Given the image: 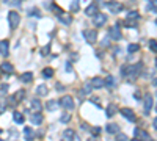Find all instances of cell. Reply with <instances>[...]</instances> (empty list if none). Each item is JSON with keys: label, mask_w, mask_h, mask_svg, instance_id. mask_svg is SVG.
Returning a JSON list of instances; mask_svg holds the SVG:
<instances>
[{"label": "cell", "mask_w": 157, "mask_h": 141, "mask_svg": "<svg viewBox=\"0 0 157 141\" xmlns=\"http://www.w3.org/2000/svg\"><path fill=\"white\" fill-rule=\"evenodd\" d=\"M20 80H22L24 83H30V82H33V74L32 72H24L22 75H20Z\"/></svg>", "instance_id": "obj_22"}, {"label": "cell", "mask_w": 157, "mask_h": 141, "mask_svg": "<svg viewBox=\"0 0 157 141\" xmlns=\"http://www.w3.org/2000/svg\"><path fill=\"white\" fill-rule=\"evenodd\" d=\"M58 20H60V22H63V24H66V25H69V24L72 22V17H71L68 13H63V11H61V13L58 14Z\"/></svg>", "instance_id": "obj_13"}, {"label": "cell", "mask_w": 157, "mask_h": 141, "mask_svg": "<svg viewBox=\"0 0 157 141\" xmlns=\"http://www.w3.org/2000/svg\"><path fill=\"white\" fill-rule=\"evenodd\" d=\"M119 132V125L118 124H107V133H118Z\"/></svg>", "instance_id": "obj_21"}, {"label": "cell", "mask_w": 157, "mask_h": 141, "mask_svg": "<svg viewBox=\"0 0 157 141\" xmlns=\"http://www.w3.org/2000/svg\"><path fill=\"white\" fill-rule=\"evenodd\" d=\"M83 36H85V39L90 42V44H93V42H96L98 33L94 32V30H85V32H83Z\"/></svg>", "instance_id": "obj_8"}, {"label": "cell", "mask_w": 157, "mask_h": 141, "mask_svg": "<svg viewBox=\"0 0 157 141\" xmlns=\"http://www.w3.org/2000/svg\"><path fill=\"white\" fill-rule=\"evenodd\" d=\"M141 70V63H137V64H124L121 68V75L127 77L129 80H135L138 77Z\"/></svg>", "instance_id": "obj_1"}, {"label": "cell", "mask_w": 157, "mask_h": 141, "mask_svg": "<svg viewBox=\"0 0 157 141\" xmlns=\"http://www.w3.org/2000/svg\"><path fill=\"white\" fill-rule=\"evenodd\" d=\"M134 135H135V140H151V135L141 129H135Z\"/></svg>", "instance_id": "obj_9"}, {"label": "cell", "mask_w": 157, "mask_h": 141, "mask_svg": "<svg viewBox=\"0 0 157 141\" xmlns=\"http://www.w3.org/2000/svg\"><path fill=\"white\" fill-rule=\"evenodd\" d=\"M60 121L61 122H69L71 121V115H69V113H63L61 118H60Z\"/></svg>", "instance_id": "obj_30"}, {"label": "cell", "mask_w": 157, "mask_h": 141, "mask_svg": "<svg viewBox=\"0 0 157 141\" xmlns=\"http://www.w3.org/2000/svg\"><path fill=\"white\" fill-rule=\"evenodd\" d=\"M0 133H2V129H0Z\"/></svg>", "instance_id": "obj_46"}, {"label": "cell", "mask_w": 157, "mask_h": 141, "mask_svg": "<svg viewBox=\"0 0 157 141\" xmlns=\"http://www.w3.org/2000/svg\"><path fill=\"white\" fill-rule=\"evenodd\" d=\"M119 113H121V115L127 119V121H132V122H134L135 119H137V118H135V113H134L131 108H127V107H126V108H121V110H119Z\"/></svg>", "instance_id": "obj_7"}, {"label": "cell", "mask_w": 157, "mask_h": 141, "mask_svg": "<svg viewBox=\"0 0 157 141\" xmlns=\"http://www.w3.org/2000/svg\"><path fill=\"white\" fill-rule=\"evenodd\" d=\"M49 50H50V44H47L46 47L41 49V53H43V55H47V53H49Z\"/></svg>", "instance_id": "obj_36"}, {"label": "cell", "mask_w": 157, "mask_h": 141, "mask_svg": "<svg viewBox=\"0 0 157 141\" xmlns=\"http://www.w3.org/2000/svg\"><path fill=\"white\" fill-rule=\"evenodd\" d=\"M104 86H115V79L112 75H107V80H104Z\"/></svg>", "instance_id": "obj_26"}, {"label": "cell", "mask_w": 157, "mask_h": 141, "mask_svg": "<svg viewBox=\"0 0 157 141\" xmlns=\"http://www.w3.org/2000/svg\"><path fill=\"white\" fill-rule=\"evenodd\" d=\"M127 19H129V20H132V19L137 20V19H140V14H138L137 11H131V13L127 14Z\"/></svg>", "instance_id": "obj_28"}, {"label": "cell", "mask_w": 157, "mask_h": 141, "mask_svg": "<svg viewBox=\"0 0 157 141\" xmlns=\"http://www.w3.org/2000/svg\"><path fill=\"white\" fill-rule=\"evenodd\" d=\"M155 68H157V58H155Z\"/></svg>", "instance_id": "obj_44"}, {"label": "cell", "mask_w": 157, "mask_h": 141, "mask_svg": "<svg viewBox=\"0 0 157 141\" xmlns=\"http://www.w3.org/2000/svg\"><path fill=\"white\" fill-rule=\"evenodd\" d=\"M93 17H94V27H104L107 24V14L104 13H96Z\"/></svg>", "instance_id": "obj_4"}, {"label": "cell", "mask_w": 157, "mask_h": 141, "mask_svg": "<svg viewBox=\"0 0 157 141\" xmlns=\"http://www.w3.org/2000/svg\"><path fill=\"white\" fill-rule=\"evenodd\" d=\"M0 93H2V94H6V93H8V85H6V83L0 85Z\"/></svg>", "instance_id": "obj_34"}, {"label": "cell", "mask_w": 157, "mask_h": 141, "mask_svg": "<svg viewBox=\"0 0 157 141\" xmlns=\"http://www.w3.org/2000/svg\"><path fill=\"white\" fill-rule=\"evenodd\" d=\"M154 127H155V129H157V118L154 119Z\"/></svg>", "instance_id": "obj_42"}, {"label": "cell", "mask_w": 157, "mask_h": 141, "mask_svg": "<svg viewBox=\"0 0 157 141\" xmlns=\"http://www.w3.org/2000/svg\"><path fill=\"white\" fill-rule=\"evenodd\" d=\"M152 83H154V85H155V86H157V79H154V80H152Z\"/></svg>", "instance_id": "obj_43"}, {"label": "cell", "mask_w": 157, "mask_h": 141, "mask_svg": "<svg viewBox=\"0 0 157 141\" xmlns=\"http://www.w3.org/2000/svg\"><path fill=\"white\" fill-rule=\"evenodd\" d=\"M152 6H154V8H157V0H152Z\"/></svg>", "instance_id": "obj_41"}, {"label": "cell", "mask_w": 157, "mask_h": 141, "mask_svg": "<svg viewBox=\"0 0 157 141\" xmlns=\"http://www.w3.org/2000/svg\"><path fill=\"white\" fill-rule=\"evenodd\" d=\"M30 108L33 111H41V110H43V104H41L38 99H33V100L30 102Z\"/></svg>", "instance_id": "obj_17"}, {"label": "cell", "mask_w": 157, "mask_h": 141, "mask_svg": "<svg viewBox=\"0 0 157 141\" xmlns=\"http://www.w3.org/2000/svg\"><path fill=\"white\" fill-rule=\"evenodd\" d=\"M107 8L110 10L112 14H118V13L122 10V5H121L119 2H115V0H112V2L107 3Z\"/></svg>", "instance_id": "obj_6"}, {"label": "cell", "mask_w": 157, "mask_h": 141, "mask_svg": "<svg viewBox=\"0 0 157 141\" xmlns=\"http://www.w3.org/2000/svg\"><path fill=\"white\" fill-rule=\"evenodd\" d=\"M43 77H44V79H52V77H53V69L52 68L43 69Z\"/></svg>", "instance_id": "obj_23"}, {"label": "cell", "mask_w": 157, "mask_h": 141, "mask_svg": "<svg viewBox=\"0 0 157 141\" xmlns=\"http://www.w3.org/2000/svg\"><path fill=\"white\" fill-rule=\"evenodd\" d=\"M60 105L66 111H71V110H74V99L71 96H63V97L60 99Z\"/></svg>", "instance_id": "obj_3"}, {"label": "cell", "mask_w": 157, "mask_h": 141, "mask_svg": "<svg viewBox=\"0 0 157 141\" xmlns=\"http://www.w3.org/2000/svg\"><path fill=\"white\" fill-rule=\"evenodd\" d=\"M36 93H38L39 96H46V94H47V86H46V85H39L38 89H36Z\"/></svg>", "instance_id": "obj_27"}, {"label": "cell", "mask_w": 157, "mask_h": 141, "mask_svg": "<svg viewBox=\"0 0 157 141\" xmlns=\"http://www.w3.org/2000/svg\"><path fill=\"white\" fill-rule=\"evenodd\" d=\"M63 138H65V140H76V141L79 140V136L76 135V132H74L72 129H66V130L63 132Z\"/></svg>", "instance_id": "obj_15"}, {"label": "cell", "mask_w": 157, "mask_h": 141, "mask_svg": "<svg viewBox=\"0 0 157 141\" xmlns=\"http://www.w3.org/2000/svg\"><path fill=\"white\" fill-rule=\"evenodd\" d=\"M90 83L93 85V88H102V86H104V80H102L101 77H94Z\"/></svg>", "instance_id": "obj_20"}, {"label": "cell", "mask_w": 157, "mask_h": 141, "mask_svg": "<svg viewBox=\"0 0 157 141\" xmlns=\"http://www.w3.org/2000/svg\"><path fill=\"white\" fill-rule=\"evenodd\" d=\"M43 115H41V113L39 111H35V113H33V115L30 116V121H32V124H35V125H39L41 122H43Z\"/></svg>", "instance_id": "obj_11"}, {"label": "cell", "mask_w": 157, "mask_h": 141, "mask_svg": "<svg viewBox=\"0 0 157 141\" xmlns=\"http://www.w3.org/2000/svg\"><path fill=\"white\" fill-rule=\"evenodd\" d=\"M29 16H30V17H32V16H35V17H41V14H39V10H36V8L30 10V11H29Z\"/></svg>", "instance_id": "obj_32"}, {"label": "cell", "mask_w": 157, "mask_h": 141, "mask_svg": "<svg viewBox=\"0 0 157 141\" xmlns=\"http://www.w3.org/2000/svg\"><path fill=\"white\" fill-rule=\"evenodd\" d=\"M151 107H152V96L151 94H146L145 96V115H148L149 111H151Z\"/></svg>", "instance_id": "obj_12"}, {"label": "cell", "mask_w": 157, "mask_h": 141, "mask_svg": "<svg viewBox=\"0 0 157 141\" xmlns=\"http://www.w3.org/2000/svg\"><path fill=\"white\" fill-rule=\"evenodd\" d=\"M0 69H2V72H5V74H13L14 72V68H13V64L8 63V61L2 63V64H0Z\"/></svg>", "instance_id": "obj_14"}, {"label": "cell", "mask_w": 157, "mask_h": 141, "mask_svg": "<svg viewBox=\"0 0 157 141\" xmlns=\"http://www.w3.org/2000/svg\"><path fill=\"white\" fill-rule=\"evenodd\" d=\"M8 22H10V27L13 28V30L19 27V24H20V16H19L17 11H10L8 13Z\"/></svg>", "instance_id": "obj_2"}, {"label": "cell", "mask_w": 157, "mask_h": 141, "mask_svg": "<svg viewBox=\"0 0 157 141\" xmlns=\"http://www.w3.org/2000/svg\"><path fill=\"white\" fill-rule=\"evenodd\" d=\"M24 135H25L27 140H32V136H33V130L30 129V127H25V129H24Z\"/></svg>", "instance_id": "obj_29"}, {"label": "cell", "mask_w": 157, "mask_h": 141, "mask_svg": "<svg viewBox=\"0 0 157 141\" xmlns=\"http://www.w3.org/2000/svg\"><path fill=\"white\" fill-rule=\"evenodd\" d=\"M10 50V42L8 41H0V55L2 56H8Z\"/></svg>", "instance_id": "obj_10"}, {"label": "cell", "mask_w": 157, "mask_h": 141, "mask_svg": "<svg viewBox=\"0 0 157 141\" xmlns=\"http://www.w3.org/2000/svg\"><path fill=\"white\" fill-rule=\"evenodd\" d=\"M6 108H8V104L3 102V100H0V115H3V113L6 111Z\"/></svg>", "instance_id": "obj_31"}, {"label": "cell", "mask_w": 157, "mask_h": 141, "mask_svg": "<svg viewBox=\"0 0 157 141\" xmlns=\"http://www.w3.org/2000/svg\"><path fill=\"white\" fill-rule=\"evenodd\" d=\"M116 111H118V107H116V104H108V107H107V116L108 118H112L116 115Z\"/></svg>", "instance_id": "obj_16"}, {"label": "cell", "mask_w": 157, "mask_h": 141, "mask_svg": "<svg viewBox=\"0 0 157 141\" xmlns=\"http://www.w3.org/2000/svg\"><path fill=\"white\" fill-rule=\"evenodd\" d=\"M72 66H71V63H66V70H71Z\"/></svg>", "instance_id": "obj_40"}, {"label": "cell", "mask_w": 157, "mask_h": 141, "mask_svg": "<svg viewBox=\"0 0 157 141\" xmlns=\"http://www.w3.org/2000/svg\"><path fill=\"white\" fill-rule=\"evenodd\" d=\"M99 133H101V129H99V127H96V129L93 130V135H99Z\"/></svg>", "instance_id": "obj_39"}, {"label": "cell", "mask_w": 157, "mask_h": 141, "mask_svg": "<svg viewBox=\"0 0 157 141\" xmlns=\"http://www.w3.org/2000/svg\"><path fill=\"white\" fill-rule=\"evenodd\" d=\"M138 50H140V46L138 44H129V47H127V52L129 53H135Z\"/></svg>", "instance_id": "obj_25"}, {"label": "cell", "mask_w": 157, "mask_h": 141, "mask_svg": "<svg viewBox=\"0 0 157 141\" xmlns=\"http://www.w3.org/2000/svg\"><path fill=\"white\" fill-rule=\"evenodd\" d=\"M58 107H60V100L58 102L57 100H49V102H47V105H46V108L49 111H55Z\"/></svg>", "instance_id": "obj_19"}, {"label": "cell", "mask_w": 157, "mask_h": 141, "mask_svg": "<svg viewBox=\"0 0 157 141\" xmlns=\"http://www.w3.org/2000/svg\"><path fill=\"white\" fill-rule=\"evenodd\" d=\"M155 25H157V19H155Z\"/></svg>", "instance_id": "obj_45"}, {"label": "cell", "mask_w": 157, "mask_h": 141, "mask_svg": "<svg viewBox=\"0 0 157 141\" xmlns=\"http://www.w3.org/2000/svg\"><path fill=\"white\" fill-rule=\"evenodd\" d=\"M118 140H121V141H127V135H124V133H119V132H118Z\"/></svg>", "instance_id": "obj_38"}, {"label": "cell", "mask_w": 157, "mask_h": 141, "mask_svg": "<svg viewBox=\"0 0 157 141\" xmlns=\"http://www.w3.org/2000/svg\"><path fill=\"white\" fill-rule=\"evenodd\" d=\"M79 10V0H74L71 5V11H77Z\"/></svg>", "instance_id": "obj_35"}, {"label": "cell", "mask_w": 157, "mask_h": 141, "mask_svg": "<svg viewBox=\"0 0 157 141\" xmlns=\"http://www.w3.org/2000/svg\"><path fill=\"white\" fill-rule=\"evenodd\" d=\"M13 119H14L17 124H22V122H24V116L20 115L19 111H14V113H13Z\"/></svg>", "instance_id": "obj_24"}, {"label": "cell", "mask_w": 157, "mask_h": 141, "mask_svg": "<svg viewBox=\"0 0 157 141\" xmlns=\"http://www.w3.org/2000/svg\"><path fill=\"white\" fill-rule=\"evenodd\" d=\"M108 38L113 39V41H119L121 39V32H119L118 25H113V27L108 28Z\"/></svg>", "instance_id": "obj_5"}, {"label": "cell", "mask_w": 157, "mask_h": 141, "mask_svg": "<svg viewBox=\"0 0 157 141\" xmlns=\"http://www.w3.org/2000/svg\"><path fill=\"white\" fill-rule=\"evenodd\" d=\"M24 96H25V93H24V91H17L14 97H16V99H19V100H20V99H22Z\"/></svg>", "instance_id": "obj_37"}, {"label": "cell", "mask_w": 157, "mask_h": 141, "mask_svg": "<svg viewBox=\"0 0 157 141\" xmlns=\"http://www.w3.org/2000/svg\"><path fill=\"white\" fill-rule=\"evenodd\" d=\"M149 49H151L152 52H155V53H157V42H155L154 39L149 41Z\"/></svg>", "instance_id": "obj_33"}, {"label": "cell", "mask_w": 157, "mask_h": 141, "mask_svg": "<svg viewBox=\"0 0 157 141\" xmlns=\"http://www.w3.org/2000/svg\"><path fill=\"white\" fill-rule=\"evenodd\" d=\"M96 13H98V5H96V3H91V5L85 10V14H86V16H91V17H93Z\"/></svg>", "instance_id": "obj_18"}]
</instances>
